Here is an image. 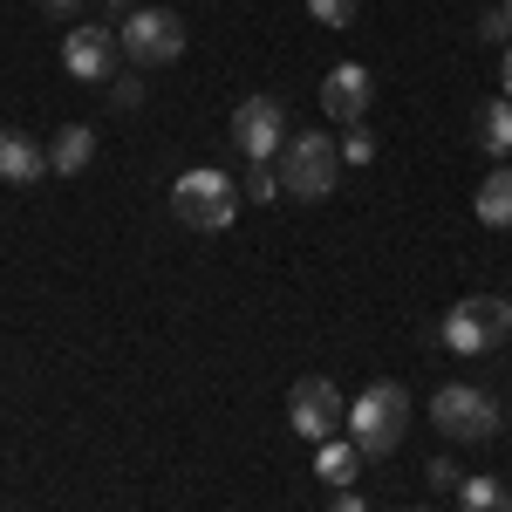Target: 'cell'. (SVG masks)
Returning a JSON list of instances; mask_svg holds the SVG:
<instances>
[{
	"label": "cell",
	"instance_id": "obj_1",
	"mask_svg": "<svg viewBox=\"0 0 512 512\" xmlns=\"http://www.w3.org/2000/svg\"><path fill=\"white\" fill-rule=\"evenodd\" d=\"M403 424H410V396L403 383H369V390L349 403V444L362 458H390L396 444H403Z\"/></svg>",
	"mask_w": 512,
	"mask_h": 512
},
{
	"label": "cell",
	"instance_id": "obj_2",
	"mask_svg": "<svg viewBox=\"0 0 512 512\" xmlns=\"http://www.w3.org/2000/svg\"><path fill=\"white\" fill-rule=\"evenodd\" d=\"M274 164H280V192L301 198V205H321V198L335 192V178H342V151L321 130H294Z\"/></svg>",
	"mask_w": 512,
	"mask_h": 512
},
{
	"label": "cell",
	"instance_id": "obj_3",
	"mask_svg": "<svg viewBox=\"0 0 512 512\" xmlns=\"http://www.w3.org/2000/svg\"><path fill=\"white\" fill-rule=\"evenodd\" d=\"M171 212H178L192 233H226V226L239 219V185L226 178V171L198 164V171H185V178L171 185Z\"/></svg>",
	"mask_w": 512,
	"mask_h": 512
},
{
	"label": "cell",
	"instance_id": "obj_4",
	"mask_svg": "<svg viewBox=\"0 0 512 512\" xmlns=\"http://www.w3.org/2000/svg\"><path fill=\"white\" fill-rule=\"evenodd\" d=\"M444 349L451 355H492L512 342V308L506 301H492V294H472V301H458L451 315H444Z\"/></svg>",
	"mask_w": 512,
	"mask_h": 512
},
{
	"label": "cell",
	"instance_id": "obj_5",
	"mask_svg": "<svg viewBox=\"0 0 512 512\" xmlns=\"http://www.w3.org/2000/svg\"><path fill=\"white\" fill-rule=\"evenodd\" d=\"M287 424H294V437H308V444H335V437L349 431V403H342V390L328 376H301L287 390Z\"/></svg>",
	"mask_w": 512,
	"mask_h": 512
},
{
	"label": "cell",
	"instance_id": "obj_6",
	"mask_svg": "<svg viewBox=\"0 0 512 512\" xmlns=\"http://www.w3.org/2000/svg\"><path fill=\"white\" fill-rule=\"evenodd\" d=\"M123 55L137 62V69H164V62H178L185 55V21L171 14V7H130V21H123Z\"/></svg>",
	"mask_w": 512,
	"mask_h": 512
},
{
	"label": "cell",
	"instance_id": "obj_7",
	"mask_svg": "<svg viewBox=\"0 0 512 512\" xmlns=\"http://www.w3.org/2000/svg\"><path fill=\"white\" fill-rule=\"evenodd\" d=\"M431 424L444 437H458V444H485V437L499 431V403L485 390H472V383H444L431 396Z\"/></svg>",
	"mask_w": 512,
	"mask_h": 512
},
{
	"label": "cell",
	"instance_id": "obj_8",
	"mask_svg": "<svg viewBox=\"0 0 512 512\" xmlns=\"http://www.w3.org/2000/svg\"><path fill=\"white\" fill-rule=\"evenodd\" d=\"M287 110H280V96H246L233 110V144L246 164H274L280 151H287Z\"/></svg>",
	"mask_w": 512,
	"mask_h": 512
},
{
	"label": "cell",
	"instance_id": "obj_9",
	"mask_svg": "<svg viewBox=\"0 0 512 512\" xmlns=\"http://www.w3.org/2000/svg\"><path fill=\"white\" fill-rule=\"evenodd\" d=\"M117 55H123V41L110 35V28H96V21H76V28L62 35V69L76 82H110Z\"/></svg>",
	"mask_w": 512,
	"mask_h": 512
},
{
	"label": "cell",
	"instance_id": "obj_10",
	"mask_svg": "<svg viewBox=\"0 0 512 512\" xmlns=\"http://www.w3.org/2000/svg\"><path fill=\"white\" fill-rule=\"evenodd\" d=\"M369 96H376V82H369V69H362V62H335V69L321 76V110L342 123V130L369 117Z\"/></svg>",
	"mask_w": 512,
	"mask_h": 512
},
{
	"label": "cell",
	"instance_id": "obj_11",
	"mask_svg": "<svg viewBox=\"0 0 512 512\" xmlns=\"http://www.w3.org/2000/svg\"><path fill=\"white\" fill-rule=\"evenodd\" d=\"M48 171V151H41L28 130H0V185H35Z\"/></svg>",
	"mask_w": 512,
	"mask_h": 512
},
{
	"label": "cell",
	"instance_id": "obj_12",
	"mask_svg": "<svg viewBox=\"0 0 512 512\" xmlns=\"http://www.w3.org/2000/svg\"><path fill=\"white\" fill-rule=\"evenodd\" d=\"M472 212L492 226V233H512V164H499L485 185H478V198H472Z\"/></svg>",
	"mask_w": 512,
	"mask_h": 512
},
{
	"label": "cell",
	"instance_id": "obj_13",
	"mask_svg": "<svg viewBox=\"0 0 512 512\" xmlns=\"http://www.w3.org/2000/svg\"><path fill=\"white\" fill-rule=\"evenodd\" d=\"M89 158H96V130H89V123H69V130L48 144V171H62V178H76Z\"/></svg>",
	"mask_w": 512,
	"mask_h": 512
},
{
	"label": "cell",
	"instance_id": "obj_14",
	"mask_svg": "<svg viewBox=\"0 0 512 512\" xmlns=\"http://www.w3.org/2000/svg\"><path fill=\"white\" fill-rule=\"evenodd\" d=\"M315 472L328 478L335 492H349V478L362 472V451H355V444H342V437H335V444H315Z\"/></svg>",
	"mask_w": 512,
	"mask_h": 512
},
{
	"label": "cell",
	"instance_id": "obj_15",
	"mask_svg": "<svg viewBox=\"0 0 512 512\" xmlns=\"http://www.w3.org/2000/svg\"><path fill=\"white\" fill-rule=\"evenodd\" d=\"M478 151H492V158L512 151V103H485L478 110Z\"/></svg>",
	"mask_w": 512,
	"mask_h": 512
},
{
	"label": "cell",
	"instance_id": "obj_16",
	"mask_svg": "<svg viewBox=\"0 0 512 512\" xmlns=\"http://www.w3.org/2000/svg\"><path fill=\"white\" fill-rule=\"evenodd\" d=\"M458 506L465 512H512V492L499 478H465V485H458Z\"/></svg>",
	"mask_w": 512,
	"mask_h": 512
},
{
	"label": "cell",
	"instance_id": "obj_17",
	"mask_svg": "<svg viewBox=\"0 0 512 512\" xmlns=\"http://www.w3.org/2000/svg\"><path fill=\"white\" fill-rule=\"evenodd\" d=\"M335 151H342V164H376V137H369L362 123H349V130L335 137Z\"/></svg>",
	"mask_w": 512,
	"mask_h": 512
},
{
	"label": "cell",
	"instance_id": "obj_18",
	"mask_svg": "<svg viewBox=\"0 0 512 512\" xmlns=\"http://www.w3.org/2000/svg\"><path fill=\"white\" fill-rule=\"evenodd\" d=\"M246 198H253V205H274L280 198V171L274 164H253V171H246Z\"/></svg>",
	"mask_w": 512,
	"mask_h": 512
},
{
	"label": "cell",
	"instance_id": "obj_19",
	"mask_svg": "<svg viewBox=\"0 0 512 512\" xmlns=\"http://www.w3.org/2000/svg\"><path fill=\"white\" fill-rule=\"evenodd\" d=\"M308 14H315L321 28H349V21H355V0H308Z\"/></svg>",
	"mask_w": 512,
	"mask_h": 512
},
{
	"label": "cell",
	"instance_id": "obj_20",
	"mask_svg": "<svg viewBox=\"0 0 512 512\" xmlns=\"http://www.w3.org/2000/svg\"><path fill=\"white\" fill-rule=\"evenodd\" d=\"M144 103V82L137 76H110V110H137Z\"/></svg>",
	"mask_w": 512,
	"mask_h": 512
},
{
	"label": "cell",
	"instance_id": "obj_21",
	"mask_svg": "<svg viewBox=\"0 0 512 512\" xmlns=\"http://www.w3.org/2000/svg\"><path fill=\"white\" fill-rule=\"evenodd\" d=\"M431 485H444V492H451V485H465V472H458L451 458H431Z\"/></svg>",
	"mask_w": 512,
	"mask_h": 512
},
{
	"label": "cell",
	"instance_id": "obj_22",
	"mask_svg": "<svg viewBox=\"0 0 512 512\" xmlns=\"http://www.w3.org/2000/svg\"><path fill=\"white\" fill-rule=\"evenodd\" d=\"M478 35H485V41H499V35H512V28H506V7H499V14H478Z\"/></svg>",
	"mask_w": 512,
	"mask_h": 512
},
{
	"label": "cell",
	"instance_id": "obj_23",
	"mask_svg": "<svg viewBox=\"0 0 512 512\" xmlns=\"http://www.w3.org/2000/svg\"><path fill=\"white\" fill-rule=\"evenodd\" d=\"M328 512H369V499H362V492L349 485V492H335V506H328Z\"/></svg>",
	"mask_w": 512,
	"mask_h": 512
},
{
	"label": "cell",
	"instance_id": "obj_24",
	"mask_svg": "<svg viewBox=\"0 0 512 512\" xmlns=\"http://www.w3.org/2000/svg\"><path fill=\"white\" fill-rule=\"evenodd\" d=\"M499 82H506V103H512V48H506V62H499Z\"/></svg>",
	"mask_w": 512,
	"mask_h": 512
},
{
	"label": "cell",
	"instance_id": "obj_25",
	"mask_svg": "<svg viewBox=\"0 0 512 512\" xmlns=\"http://www.w3.org/2000/svg\"><path fill=\"white\" fill-rule=\"evenodd\" d=\"M41 7H48V14H69V7H76V0H41Z\"/></svg>",
	"mask_w": 512,
	"mask_h": 512
},
{
	"label": "cell",
	"instance_id": "obj_26",
	"mask_svg": "<svg viewBox=\"0 0 512 512\" xmlns=\"http://www.w3.org/2000/svg\"><path fill=\"white\" fill-rule=\"evenodd\" d=\"M506 28H512V0H506Z\"/></svg>",
	"mask_w": 512,
	"mask_h": 512
},
{
	"label": "cell",
	"instance_id": "obj_27",
	"mask_svg": "<svg viewBox=\"0 0 512 512\" xmlns=\"http://www.w3.org/2000/svg\"><path fill=\"white\" fill-rule=\"evenodd\" d=\"M110 7H130V0H110Z\"/></svg>",
	"mask_w": 512,
	"mask_h": 512
},
{
	"label": "cell",
	"instance_id": "obj_28",
	"mask_svg": "<svg viewBox=\"0 0 512 512\" xmlns=\"http://www.w3.org/2000/svg\"><path fill=\"white\" fill-rule=\"evenodd\" d=\"M410 512H431V506H410Z\"/></svg>",
	"mask_w": 512,
	"mask_h": 512
}]
</instances>
